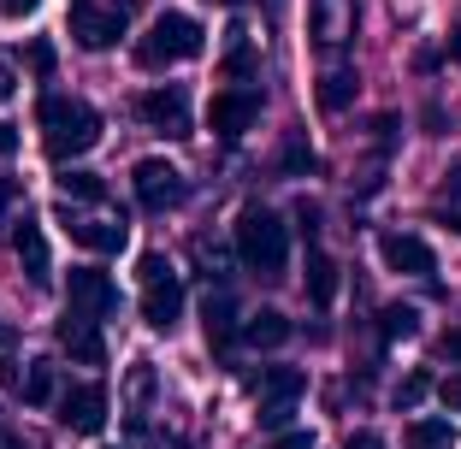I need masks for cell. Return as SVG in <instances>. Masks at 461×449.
Wrapping results in <instances>:
<instances>
[{"instance_id":"6da1fadb","label":"cell","mask_w":461,"mask_h":449,"mask_svg":"<svg viewBox=\"0 0 461 449\" xmlns=\"http://www.w3.org/2000/svg\"><path fill=\"white\" fill-rule=\"evenodd\" d=\"M36 124H41L48 160H77V154H89L101 142V112L77 95H41Z\"/></svg>"},{"instance_id":"7a4b0ae2","label":"cell","mask_w":461,"mask_h":449,"mask_svg":"<svg viewBox=\"0 0 461 449\" xmlns=\"http://www.w3.org/2000/svg\"><path fill=\"white\" fill-rule=\"evenodd\" d=\"M237 255H243L249 273L285 278V266H290V231H285V219L267 213V207H243V213H237Z\"/></svg>"},{"instance_id":"3957f363","label":"cell","mask_w":461,"mask_h":449,"mask_svg":"<svg viewBox=\"0 0 461 449\" xmlns=\"http://www.w3.org/2000/svg\"><path fill=\"white\" fill-rule=\"evenodd\" d=\"M202 48H207V30L190 13H160L149 24V36L136 41V66L160 71V66H177V59H195Z\"/></svg>"},{"instance_id":"277c9868","label":"cell","mask_w":461,"mask_h":449,"mask_svg":"<svg viewBox=\"0 0 461 449\" xmlns=\"http://www.w3.org/2000/svg\"><path fill=\"white\" fill-rule=\"evenodd\" d=\"M131 18H136V0H71V41L89 48V54H107L119 48V36H131Z\"/></svg>"},{"instance_id":"5b68a950","label":"cell","mask_w":461,"mask_h":449,"mask_svg":"<svg viewBox=\"0 0 461 449\" xmlns=\"http://www.w3.org/2000/svg\"><path fill=\"white\" fill-rule=\"evenodd\" d=\"M136 278H142V319H149L154 331H172L177 319H184V284H177L172 260L166 255H142Z\"/></svg>"},{"instance_id":"8992f818","label":"cell","mask_w":461,"mask_h":449,"mask_svg":"<svg viewBox=\"0 0 461 449\" xmlns=\"http://www.w3.org/2000/svg\"><path fill=\"white\" fill-rule=\"evenodd\" d=\"M136 119L160 130V137H190V95L184 83H160V89H142L136 95Z\"/></svg>"},{"instance_id":"52a82bcc","label":"cell","mask_w":461,"mask_h":449,"mask_svg":"<svg viewBox=\"0 0 461 449\" xmlns=\"http://www.w3.org/2000/svg\"><path fill=\"white\" fill-rule=\"evenodd\" d=\"M131 184H136V202L149 207V213H166V207H177L190 195V184H184V172L172 160H136Z\"/></svg>"},{"instance_id":"ba28073f","label":"cell","mask_w":461,"mask_h":449,"mask_svg":"<svg viewBox=\"0 0 461 449\" xmlns=\"http://www.w3.org/2000/svg\"><path fill=\"white\" fill-rule=\"evenodd\" d=\"M54 402H59V426H66V432H83V437H95L101 426H107V391H101L95 379H83V384H66V391H59Z\"/></svg>"},{"instance_id":"9c48e42d","label":"cell","mask_w":461,"mask_h":449,"mask_svg":"<svg viewBox=\"0 0 461 449\" xmlns=\"http://www.w3.org/2000/svg\"><path fill=\"white\" fill-rule=\"evenodd\" d=\"M260 119V89H219L213 101H207V124H213V137H225V142H237L249 130V124Z\"/></svg>"},{"instance_id":"30bf717a","label":"cell","mask_w":461,"mask_h":449,"mask_svg":"<svg viewBox=\"0 0 461 449\" xmlns=\"http://www.w3.org/2000/svg\"><path fill=\"white\" fill-rule=\"evenodd\" d=\"M355 24H361V6H355V0H313V41H320L326 54L349 48Z\"/></svg>"},{"instance_id":"8fae6325","label":"cell","mask_w":461,"mask_h":449,"mask_svg":"<svg viewBox=\"0 0 461 449\" xmlns=\"http://www.w3.org/2000/svg\"><path fill=\"white\" fill-rule=\"evenodd\" d=\"M379 255H384V266H391V273H408V278H432L438 273V255L414 231H384L379 237Z\"/></svg>"},{"instance_id":"7c38bea8","label":"cell","mask_w":461,"mask_h":449,"mask_svg":"<svg viewBox=\"0 0 461 449\" xmlns=\"http://www.w3.org/2000/svg\"><path fill=\"white\" fill-rule=\"evenodd\" d=\"M71 290V313H83V319H101V313L119 308V290H113L107 273H95V266H77V273L66 278Z\"/></svg>"},{"instance_id":"4fadbf2b","label":"cell","mask_w":461,"mask_h":449,"mask_svg":"<svg viewBox=\"0 0 461 449\" xmlns=\"http://www.w3.org/2000/svg\"><path fill=\"white\" fill-rule=\"evenodd\" d=\"M54 337H59V349H66L77 367H101V361H107V337H101V326L83 319V313H66Z\"/></svg>"},{"instance_id":"5bb4252c","label":"cell","mask_w":461,"mask_h":449,"mask_svg":"<svg viewBox=\"0 0 461 449\" xmlns=\"http://www.w3.org/2000/svg\"><path fill=\"white\" fill-rule=\"evenodd\" d=\"M13 248H18V260H24V278H30V284H48V278H54V255H48V237H41L36 219L13 225Z\"/></svg>"},{"instance_id":"9a60e30c","label":"cell","mask_w":461,"mask_h":449,"mask_svg":"<svg viewBox=\"0 0 461 449\" xmlns=\"http://www.w3.org/2000/svg\"><path fill=\"white\" fill-rule=\"evenodd\" d=\"M66 231H71V243L89 248V255H119L124 248V225H113V219H71Z\"/></svg>"},{"instance_id":"2e32d148","label":"cell","mask_w":461,"mask_h":449,"mask_svg":"<svg viewBox=\"0 0 461 449\" xmlns=\"http://www.w3.org/2000/svg\"><path fill=\"white\" fill-rule=\"evenodd\" d=\"M237 337H243L249 349H278V343L290 337V319L278 308H260V313H249L243 326H237Z\"/></svg>"},{"instance_id":"e0dca14e","label":"cell","mask_w":461,"mask_h":449,"mask_svg":"<svg viewBox=\"0 0 461 449\" xmlns=\"http://www.w3.org/2000/svg\"><path fill=\"white\" fill-rule=\"evenodd\" d=\"M302 384H308V379H302L296 367H260L255 379H249V391H255L260 402H296Z\"/></svg>"},{"instance_id":"ac0fdd59","label":"cell","mask_w":461,"mask_h":449,"mask_svg":"<svg viewBox=\"0 0 461 449\" xmlns=\"http://www.w3.org/2000/svg\"><path fill=\"white\" fill-rule=\"evenodd\" d=\"M202 331L213 349H230V337H237V301L230 296H207L202 301Z\"/></svg>"},{"instance_id":"d6986e66","label":"cell","mask_w":461,"mask_h":449,"mask_svg":"<svg viewBox=\"0 0 461 449\" xmlns=\"http://www.w3.org/2000/svg\"><path fill=\"white\" fill-rule=\"evenodd\" d=\"M402 449H456V426L438 420V414H420V420H408Z\"/></svg>"},{"instance_id":"ffe728a7","label":"cell","mask_w":461,"mask_h":449,"mask_svg":"<svg viewBox=\"0 0 461 449\" xmlns=\"http://www.w3.org/2000/svg\"><path fill=\"white\" fill-rule=\"evenodd\" d=\"M331 296H338V260L313 248L308 255V301L313 308H331Z\"/></svg>"},{"instance_id":"44dd1931","label":"cell","mask_w":461,"mask_h":449,"mask_svg":"<svg viewBox=\"0 0 461 449\" xmlns=\"http://www.w3.org/2000/svg\"><path fill=\"white\" fill-rule=\"evenodd\" d=\"M355 89H361V77H355L349 66L326 71V77H320V112H343L355 101Z\"/></svg>"},{"instance_id":"7402d4cb","label":"cell","mask_w":461,"mask_h":449,"mask_svg":"<svg viewBox=\"0 0 461 449\" xmlns=\"http://www.w3.org/2000/svg\"><path fill=\"white\" fill-rule=\"evenodd\" d=\"M18 396H24L30 409H41V402H54V396H59V384H54V367H48V361H30V367L18 373Z\"/></svg>"},{"instance_id":"603a6c76","label":"cell","mask_w":461,"mask_h":449,"mask_svg":"<svg viewBox=\"0 0 461 449\" xmlns=\"http://www.w3.org/2000/svg\"><path fill=\"white\" fill-rule=\"evenodd\" d=\"M420 331V313L408 308V301H391V308L379 313V337L384 343H402V337H414Z\"/></svg>"},{"instance_id":"cb8c5ba5","label":"cell","mask_w":461,"mask_h":449,"mask_svg":"<svg viewBox=\"0 0 461 449\" xmlns=\"http://www.w3.org/2000/svg\"><path fill=\"white\" fill-rule=\"evenodd\" d=\"M59 190H66L71 202H107V184H101L95 172H66V177H59Z\"/></svg>"},{"instance_id":"d4e9b609","label":"cell","mask_w":461,"mask_h":449,"mask_svg":"<svg viewBox=\"0 0 461 449\" xmlns=\"http://www.w3.org/2000/svg\"><path fill=\"white\" fill-rule=\"evenodd\" d=\"M313 166H320V160H313V148L296 137V142L285 148V177H302V172H313Z\"/></svg>"},{"instance_id":"484cf974","label":"cell","mask_w":461,"mask_h":449,"mask_svg":"<svg viewBox=\"0 0 461 449\" xmlns=\"http://www.w3.org/2000/svg\"><path fill=\"white\" fill-rule=\"evenodd\" d=\"M426 391H432V379H426V373H408V379L396 384V409H414Z\"/></svg>"},{"instance_id":"4316f807","label":"cell","mask_w":461,"mask_h":449,"mask_svg":"<svg viewBox=\"0 0 461 449\" xmlns=\"http://www.w3.org/2000/svg\"><path fill=\"white\" fill-rule=\"evenodd\" d=\"M30 71H36V77H54V66H59V54H54V48H48V41H30Z\"/></svg>"},{"instance_id":"83f0119b","label":"cell","mask_w":461,"mask_h":449,"mask_svg":"<svg viewBox=\"0 0 461 449\" xmlns=\"http://www.w3.org/2000/svg\"><path fill=\"white\" fill-rule=\"evenodd\" d=\"M290 414H296V402H260V426H267V432H285Z\"/></svg>"},{"instance_id":"f1b7e54d","label":"cell","mask_w":461,"mask_h":449,"mask_svg":"<svg viewBox=\"0 0 461 449\" xmlns=\"http://www.w3.org/2000/svg\"><path fill=\"white\" fill-rule=\"evenodd\" d=\"M438 202L461 213V166H456V172H444V184H438Z\"/></svg>"},{"instance_id":"f546056e","label":"cell","mask_w":461,"mask_h":449,"mask_svg":"<svg viewBox=\"0 0 461 449\" xmlns=\"http://www.w3.org/2000/svg\"><path fill=\"white\" fill-rule=\"evenodd\" d=\"M296 231H302V237L320 231V207H313V202H296Z\"/></svg>"},{"instance_id":"4dcf8cb0","label":"cell","mask_w":461,"mask_h":449,"mask_svg":"<svg viewBox=\"0 0 461 449\" xmlns=\"http://www.w3.org/2000/svg\"><path fill=\"white\" fill-rule=\"evenodd\" d=\"M149 391H154V373H149V361H136V373H131V396L142 402Z\"/></svg>"},{"instance_id":"1f68e13d","label":"cell","mask_w":461,"mask_h":449,"mask_svg":"<svg viewBox=\"0 0 461 449\" xmlns=\"http://www.w3.org/2000/svg\"><path fill=\"white\" fill-rule=\"evenodd\" d=\"M438 396H444V409H449V414H461V373L438 384Z\"/></svg>"},{"instance_id":"d6a6232c","label":"cell","mask_w":461,"mask_h":449,"mask_svg":"<svg viewBox=\"0 0 461 449\" xmlns=\"http://www.w3.org/2000/svg\"><path fill=\"white\" fill-rule=\"evenodd\" d=\"M343 449H391V444H384L379 432H349V437H343Z\"/></svg>"},{"instance_id":"836d02e7","label":"cell","mask_w":461,"mask_h":449,"mask_svg":"<svg viewBox=\"0 0 461 449\" xmlns=\"http://www.w3.org/2000/svg\"><path fill=\"white\" fill-rule=\"evenodd\" d=\"M13 202H18V184H13V177H0V231H6V213H13Z\"/></svg>"},{"instance_id":"e575fe53","label":"cell","mask_w":461,"mask_h":449,"mask_svg":"<svg viewBox=\"0 0 461 449\" xmlns=\"http://www.w3.org/2000/svg\"><path fill=\"white\" fill-rule=\"evenodd\" d=\"M41 0H0V18H30Z\"/></svg>"},{"instance_id":"d590c367","label":"cell","mask_w":461,"mask_h":449,"mask_svg":"<svg viewBox=\"0 0 461 449\" xmlns=\"http://www.w3.org/2000/svg\"><path fill=\"white\" fill-rule=\"evenodd\" d=\"M438 349H444V355H449V361H461V319H456V326H449V331H444V337H438Z\"/></svg>"},{"instance_id":"8d00e7d4","label":"cell","mask_w":461,"mask_h":449,"mask_svg":"<svg viewBox=\"0 0 461 449\" xmlns=\"http://www.w3.org/2000/svg\"><path fill=\"white\" fill-rule=\"evenodd\" d=\"M13 89H18V77H13V59L0 54V101H13Z\"/></svg>"},{"instance_id":"74e56055","label":"cell","mask_w":461,"mask_h":449,"mask_svg":"<svg viewBox=\"0 0 461 449\" xmlns=\"http://www.w3.org/2000/svg\"><path fill=\"white\" fill-rule=\"evenodd\" d=\"M272 449H313V432H285Z\"/></svg>"},{"instance_id":"f35d334b","label":"cell","mask_w":461,"mask_h":449,"mask_svg":"<svg viewBox=\"0 0 461 449\" xmlns=\"http://www.w3.org/2000/svg\"><path fill=\"white\" fill-rule=\"evenodd\" d=\"M6 154H18V130L13 124H0V160H6Z\"/></svg>"},{"instance_id":"ab89813d","label":"cell","mask_w":461,"mask_h":449,"mask_svg":"<svg viewBox=\"0 0 461 449\" xmlns=\"http://www.w3.org/2000/svg\"><path fill=\"white\" fill-rule=\"evenodd\" d=\"M0 384H6V391H18V361H0Z\"/></svg>"},{"instance_id":"60d3db41","label":"cell","mask_w":461,"mask_h":449,"mask_svg":"<svg viewBox=\"0 0 461 449\" xmlns=\"http://www.w3.org/2000/svg\"><path fill=\"white\" fill-rule=\"evenodd\" d=\"M449 59L461 66V24H456V36H449Z\"/></svg>"},{"instance_id":"b9f144b4","label":"cell","mask_w":461,"mask_h":449,"mask_svg":"<svg viewBox=\"0 0 461 449\" xmlns=\"http://www.w3.org/2000/svg\"><path fill=\"white\" fill-rule=\"evenodd\" d=\"M0 449H24V444H18V437L6 432V426H0Z\"/></svg>"},{"instance_id":"7bdbcfd3","label":"cell","mask_w":461,"mask_h":449,"mask_svg":"<svg viewBox=\"0 0 461 449\" xmlns=\"http://www.w3.org/2000/svg\"><path fill=\"white\" fill-rule=\"evenodd\" d=\"M213 6H237V0H213Z\"/></svg>"},{"instance_id":"ee69618b","label":"cell","mask_w":461,"mask_h":449,"mask_svg":"<svg viewBox=\"0 0 461 449\" xmlns=\"http://www.w3.org/2000/svg\"><path fill=\"white\" fill-rule=\"evenodd\" d=\"M0 343H6V331H0Z\"/></svg>"}]
</instances>
